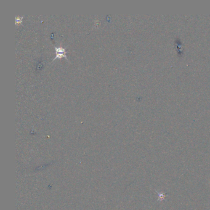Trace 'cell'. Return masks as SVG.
Wrapping results in <instances>:
<instances>
[{
  "instance_id": "cell-1",
  "label": "cell",
  "mask_w": 210,
  "mask_h": 210,
  "mask_svg": "<svg viewBox=\"0 0 210 210\" xmlns=\"http://www.w3.org/2000/svg\"><path fill=\"white\" fill-rule=\"evenodd\" d=\"M56 49V56L54 58L53 60H55L57 58H60L62 57H65L66 59H67L66 56V52L65 49L63 48H55Z\"/></svg>"
}]
</instances>
